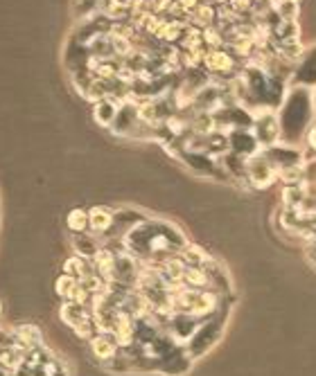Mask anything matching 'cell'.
<instances>
[{"mask_svg":"<svg viewBox=\"0 0 316 376\" xmlns=\"http://www.w3.org/2000/svg\"><path fill=\"white\" fill-rule=\"evenodd\" d=\"M123 241H125L127 252H131L140 264H149V266H158L160 261L176 257L179 250L188 243L185 234L176 225L167 223V221H154V219L143 221Z\"/></svg>","mask_w":316,"mask_h":376,"instance_id":"cell-1","label":"cell"},{"mask_svg":"<svg viewBox=\"0 0 316 376\" xmlns=\"http://www.w3.org/2000/svg\"><path fill=\"white\" fill-rule=\"evenodd\" d=\"M275 120H278L280 126V142L296 144L307 137V131L312 129L316 120L312 88L291 86L282 97Z\"/></svg>","mask_w":316,"mask_h":376,"instance_id":"cell-2","label":"cell"},{"mask_svg":"<svg viewBox=\"0 0 316 376\" xmlns=\"http://www.w3.org/2000/svg\"><path fill=\"white\" fill-rule=\"evenodd\" d=\"M224 327H226V313H215V316H210L206 318V320H201L199 327L194 329V333L190 336V340L185 342V351H188V356L192 358H201V356H206L210 349H213L217 342H220L222 338V331H224Z\"/></svg>","mask_w":316,"mask_h":376,"instance_id":"cell-3","label":"cell"},{"mask_svg":"<svg viewBox=\"0 0 316 376\" xmlns=\"http://www.w3.org/2000/svg\"><path fill=\"white\" fill-rule=\"evenodd\" d=\"M278 181L275 176V167L269 162V158L264 156L262 151L253 153V156L246 158V174H244V183L253 190H266L269 185Z\"/></svg>","mask_w":316,"mask_h":376,"instance_id":"cell-4","label":"cell"},{"mask_svg":"<svg viewBox=\"0 0 316 376\" xmlns=\"http://www.w3.org/2000/svg\"><path fill=\"white\" fill-rule=\"evenodd\" d=\"M251 133L260 144V149H266V146H273L280 142V126H278V120L269 111V109H262L257 113H251Z\"/></svg>","mask_w":316,"mask_h":376,"instance_id":"cell-5","label":"cell"},{"mask_svg":"<svg viewBox=\"0 0 316 376\" xmlns=\"http://www.w3.org/2000/svg\"><path fill=\"white\" fill-rule=\"evenodd\" d=\"M86 342H88V354L93 356V361L100 367H104L109 361H113V358L120 354V349H123L118 345L116 336L109 331H95Z\"/></svg>","mask_w":316,"mask_h":376,"instance_id":"cell-6","label":"cell"},{"mask_svg":"<svg viewBox=\"0 0 316 376\" xmlns=\"http://www.w3.org/2000/svg\"><path fill=\"white\" fill-rule=\"evenodd\" d=\"M199 322L201 320H197V318L190 316V313H172L163 324H165V333H167V336L172 338L176 345L183 347L185 342L190 340L194 329L199 327Z\"/></svg>","mask_w":316,"mask_h":376,"instance_id":"cell-7","label":"cell"},{"mask_svg":"<svg viewBox=\"0 0 316 376\" xmlns=\"http://www.w3.org/2000/svg\"><path fill=\"white\" fill-rule=\"evenodd\" d=\"M291 86L312 88V91L316 88V45L298 56L294 72H291Z\"/></svg>","mask_w":316,"mask_h":376,"instance_id":"cell-8","label":"cell"},{"mask_svg":"<svg viewBox=\"0 0 316 376\" xmlns=\"http://www.w3.org/2000/svg\"><path fill=\"white\" fill-rule=\"evenodd\" d=\"M262 153H264L266 158H269V162L275 167V171H278V169H287V167H296V165H303L301 151H298L294 144L278 142V144L262 149Z\"/></svg>","mask_w":316,"mask_h":376,"instance_id":"cell-9","label":"cell"},{"mask_svg":"<svg viewBox=\"0 0 316 376\" xmlns=\"http://www.w3.org/2000/svg\"><path fill=\"white\" fill-rule=\"evenodd\" d=\"M140 113H138V106L136 104H120L118 106V113H116V120H113L111 131L116 135H125V137H134V133L140 126Z\"/></svg>","mask_w":316,"mask_h":376,"instance_id":"cell-10","label":"cell"},{"mask_svg":"<svg viewBox=\"0 0 316 376\" xmlns=\"http://www.w3.org/2000/svg\"><path fill=\"white\" fill-rule=\"evenodd\" d=\"M12 336H14V345H19L21 349H34V347H43V333L41 327L36 322H19L12 327Z\"/></svg>","mask_w":316,"mask_h":376,"instance_id":"cell-11","label":"cell"},{"mask_svg":"<svg viewBox=\"0 0 316 376\" xmlns=\"http://www.w3.org/2000/svg\"><path fill=\"white\" fill-rule=\"evenodd\" d=\"M226 137H229V149L240 153V156H244V158L262 151L260 144H257V140L253 137V133H251V129H233L226 133Z\"/></svg>","mask_w":316,"mask_h":376,"instance_id":"cell-12","label":"cell"},{"mask_svg":"<svg viewBox=\"0 0 316 376\" xmlns=\"http://www.w3.org/2000/svg\"><path fill=\"white\" fill-rule=\"evenodd\" d=\"M113 210L109 206H91L88 208V232L97 239H104L113 225Z\"/></svg>","mask_w":316,"mask_h":376,"instance_id":"cell-13","label":"cell"},{"mask_svg":"<svg viewBox=\"0 0 316 376\" xmlns=\"http://www.w3.org/2000/svg\"><path fill=\"white\" fill-rule=\"evenodd\" d=\"M68 248H70L72 255L93 261V257L97 255V250L102 248V243L91 232H79V234H68Z\"/></svg>","mask_w":316,"mask_h":376,"instance_id":"cell-14","label":"cell"},{"mask_svg":"<svg viewBox=\"0 0 316 376\" xmlns=\"http://www.w3.org/2000/svg\"><path fill=\"white\" fill-rule=\"evenodd\" d=\"M59 320L66 324L68 329H72V327H77L79 322L91 320V309L82 307V305H75V302L61 300L59 302Z\"/></svg>","mask_w":316,"mask_h":376,"instance_id":"cell-15","label":"cell"},{"mask_svg":"<svg viewBox=\"0 0 316 376\" xmlns=\"http://www.w3.org/2000/svg\"><path fill=\"white\" fill-rule=\"evenodd\" d=\"M183 286L188 289H197V291H213V275H210V268L206 266H188L183 273Z\"/></svg>","mask_w":316,"mask_h":376,"instance_id":"cell-16","label":"cell"},{"mask_svg":"<svg viewBox=\"0 0 316 376\" xmlns=\"http://www.w3.org/2000/svg\"><path fill=\"white\" fill-rule=\"evenodd\" d=\"M61 271L63 273H68V275H72L75 277L77 282H82V280H86L88 275H93L95 271H93V261H88V259H84V257H77V255H66L63 257V261H61Z\"/></svg>","mask_w":316,"mask_h":376,"instance_id":"cell-17","label":"cell"},{"mask_svg":"<svg viewBox=\"0 0 316 376\" xmlns=\"http://www.w3.org/2000/svg\"><path fill=\"white\" fill-rule=\"evenodd\" d=\"M63 225H66L68 234H79V232H88V208H70L66 212V219H63Z\"/></svg>","mask_w":316,"mask_h":376,"instance_id":"cell-18","label":"cell"},{"mask_svg":"<svg viewBox=\"0 0 316 376\" xmlns=\"http://www.w3.org/2000/svg\"><path fill=\"white\" fill-rule=\"evenodd\" d=\"M118 106L109 97H102V100H97L95 106H93V120L97 122L100 126H109L113 124V120H116V113H118Z\"/></svg>","mask_w":316,"mask_h":376,"instance_id":"cell-19","label":"cell"},{"mask_svg":"<svg viewBox=\"0 0 316 376\" xmlns=\"http://www.w3.org/2000/svg\"><path fill=\"white\" fill-rule=\"evenodd\" d=\"M179 257L185 266H206L213 261V257L208 255V252L199 246V243H185V246L179 250Z\"/></svg>","mask_w":316,"mask_h":376,"instance_id":"cell-20","label":"cell"},{"mask_svg":"<svg viewBox=\"0 0 316 376\" xmlns=\"http://www.w3.org/2000/svg\"><path fill=\"white\" fill-rule=\"evenodd\" d=\"M77 284V280L72 275H68V273H63V271H59L54 275V280H52V293L56 298H59V302L61 300H68V296H70V291H72V286Z\"/></svg>","mask_w":316,"mask_h":376,"instance_id":"cell-21","label":"cell"},{"mask_svg":"<svg viewBox=\"0 0 316 376\" xmlns=\"http://www.w3.org/2000/svg\"><path fill=\"white\" fill-rule=\"evenodd\" d=\"M305 252H307V257H310L314 264H316V241L314 239H310V243L305 246Z\"/></svg>","mask_w":316,"mask_h":376,"instance_id":"cell-22","label":"cell"},{"mask_svg":"<svg viewBox=\"0 0 316 376\" xmlns=\"http://www.w3.org/2000/svg\"><path fill=\"white\" fill-rule=\"evenodd\" d=\"M3 316H5V300L0 298V318H3Z\"/></svg>","mask_w":316,"mask_h":376,"instance_id":"cell-23","label":"cell"},{"mask_svg":"<svg viewBox=\"0 0 316 376\" xmlns=\"http://www.w3.org/2000/svg\"><path fill=\"white\" fill-rule=\"evenodd\" d=\"M314 111H316V93H314Z\"/></svg>","mask_w":316,"mask_h":376,"instance_id":"cell-24","label":"cell"}]
</instances>
